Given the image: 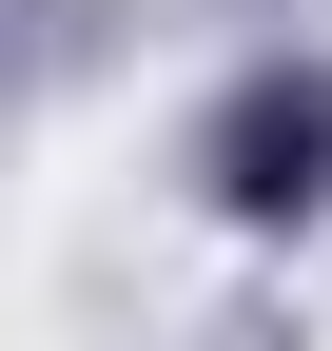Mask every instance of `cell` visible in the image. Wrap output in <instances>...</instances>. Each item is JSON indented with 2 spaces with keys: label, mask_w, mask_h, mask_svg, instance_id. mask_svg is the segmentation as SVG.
I'll return each instance as SVG.
<instances>
[{
  "label": "cell",
  "mask_w": 332,
  "mask_h": 351,
  "mask_svg": "<svg viewBox=\"0 0 332 351\" xmlns=\"http://www.w3.org/2000/svg\"><path fill=\"white\" fill-rule=\"evenodd\" d=\"M215 195L235 215H313L332 195V78H254V98L215 117Z\"/></svg>",
  "instance_id": "obj_1"
}]
</instances>
